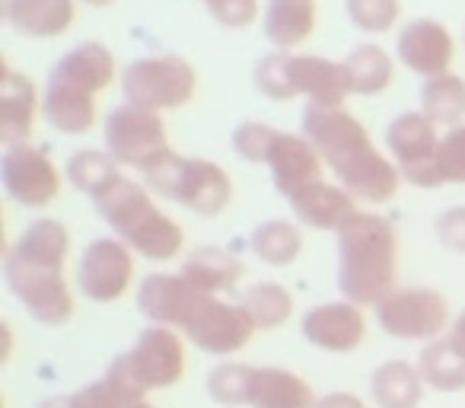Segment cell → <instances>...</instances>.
Masks as SVG:
<instances>
[{
  "label": "cell",
  "instance_id": "6da1fadb",
  "mask_svg": "<svg viewBox=\"0 0 465 408\" xmlns=\"http://www.w3.org/2000/svg\"><path fill=\"white\" fill-rule=\"evenodd\" d=\"M300 134L319 150L335 179L363 204H382L395 198L401 173L373 144L370 131L344 105H303Z\"/></svg>",
  "mask_w": 465,
  "mask_h": 408
},
{
  "label": "cell",
  "instance_id": "7a4b0ae2",
  "mask_svg": "<svg viewBox=\"0 0 465 408\" xmlns=\"http://www.w3.org/2000/svg\"><path fill=\"white\" fill-rule=\"evenodd\" d=\"M71 234L54 217H35L4 255V281L20 306L42 325H67L74 319V291L64 274Z\"/></svg>",
  "mask_w": 465,
  "mask_h": 408
},
{
  "label": "cell",
  "instance_id": "3957f363",
  "mask_svg": "<svg viewBox=\"0 0 465 408\" xmlns=\"http://www.w3.org/2000/svg\"><path fill=\"white\" fill-rule=\"evenodd\" d=\"M118 77L115 55L103 42H80L52 65L42 90V118L58 134H90L99 122L96 96Z\"/></svg>",
  "mask_w": 465,
  "mask_h": 408
},
{
  "label": "cell",
  "instance_id": "277c9868",
  "mask_svg": "<svg viewBox=\"0 0 465 408\" xmlns=\"http://www.w3.org/2000/svg\"><path fill=\"white\" fill-rule=\"evenodd\" d=\"M338 240V291L357 306H376L399 278V230L382 214L357 208Z\"/></svg>",
  "mask_w": 465,
  "mask_h": 408
},
{
  "label": "cell",
  "instance_id": "5b68a950",
  "mask_svg": "<svg viewBox=\"0 0 465 408\" xmlns=\"http://www.w3.org/2000/svg\"><path fill=\"white\" fill-rule=\"evenodd\" d=\"M93 211L103 217V224L112 230V236L124 240L134 255L147 262H173L185 249L182 227L156 204V194L147 188V182L118 175L99 194H93Z\"/></svg>",
  "mask_w": 465,
  "mask_h": 408
},
{
  "label": "cell",
  "instance_id": "8992f818",
  "mask_svg": "<svg viewBox=\"0 0 465 408\" xmlns=\"http://www.w3.org/2000/svg\"><path fill=\"white\" fill-rule=\"evenodd\" d=\"M252 84L272 103H291L303 96L306 105H344V99L354 96L341 61L278 48L255 61Z\"/></svg>",
  "mask_w": 465,
  "mask_h": 408
},
{
  "label": "cell",
  "instance_id": "52a82bcc",
  "mask_svg": "<svg viewBox=\"0 0 465 408\" xmlns=\"http://www.w3.org/2000/svg\"><path fill=\"white\" fill-rule=\"evenodd\" d=\"M185 370H188L185 335L175 329H166V325H147L134 338V344L109 363L105 376L112 383H118V386L131 389V393L150 395L182 383Z\"/></svg>",
  "mask_w": 465,
  "mask_h": 408
},
{
  "label": "cell",
  "instance_id": "ba28073f",
  "mask_svg": "<svg viewBox=\"0 0 465 408\" xmlns=\"http://www.w3.org/2000/svg\"><path fill=\"white\" fill-rule=\"evenodd\" d=\"M156 198H166L198 217H220L232 201V179L220 163L173 154L143 175Z\"/></svg>",
  "mask_w": 465,
  "mask_h": 408
},
{
  "label": "cell",
  "instance_id": "9c48e42d",
  "mask_svg": "<svg viewBox=\"0 0 465 408\" xmlns=\"http://www.w3.org/2000/svg\"><path fill=\"white\" fill-rule=\"evenodd\" d=\"M105 150L122 163V169L147 175L160 166L163 160L175 154L166 134V122L160 112L143 109L134 103H122L105 115L103 122Z\"/></svg>",
  "mask_w": 465,
  "mask_h": 408
},
{
  "label": "cell",
  "instance_id": "30bf717a",
  "mask_svg": "<svg viewBox=\"0 0 465 408\" xmlns=\"http://www.w3.org/2000/svg\"><path fill=\"white\" fill-rule=\"evenodd\" d=\"M194 93H198V74L179 55H150L131 61L122 71L124 103L143 105L160 115L188 105Z\"/></svg>",
  "mask_w": 465,
  "mask_h": 408
},
{
  "label": "cell",
  "instance_id": "8fae6325",
  "mask_svg": "<svg viewBox=\"0 0 465 408\" xmlns=\"http://www.w3.org/2000/svg\"><path fill=\"white\" fill-rule=\"evenodd\" d=\"M380 329L395 342H433L443 338L452 325L450 300L433 287H392L373 306Z\"/></svg>",
  "mask_w": 465,
  "mask_h": 408
},
{
  "label": "cell",
  "instance_id": "7c38bea8",
  "mask_svg": "<svg viewBox=\"0 0 465 408\" xmlns=\"http://www.w3.org/2000/svg\"><path fill=\"white\" fill-rule=\"evenodd\" d=\"M440 124H433L424 112H401L389 122L386 128V150L392 163L399 166L401 182L414 188H443L437 166V150H440Z\"/></svg>",
  "mask_w": 465,
  "mask_h": 408
},
{
  "label": "cell",
  "instance_id": "4fadbf2b",
  "mask_svg": "<svg viewBox=\"0 0 465 408\" xmlns=\"http://www.w3.org/2000/svg\"><path fill=\"white\" fill-rule=\"evenodd\" d=\"M61 182H64V173L48 156L45 147H35L29 141L4 147V156H0V185H4V192H7V198L14 204H20L26 211L48 208L61 194Z\"/></svg>",
  "mask_w": 465,
  "mask_h": 408
},
{
  "label": "cell",
  "instance_id": "5bb4252c",
  "mask_svg": "<svg viewBox=\"0 0 465 408\" xmlns=\"http://www.w3.org/2000/svg\"><path fill=\"white\" fill-rule=\"evenodd\" d=\"M134 249L118 236H96L80 253L77 291L93 304H118L134 287Z\"/></svg>",
  "mask_w": 465,
  "mask_h": 408
},
{
  "label": "cell",
  "instance_id": "9a60e30c",
  "mask_svg": "<svg viewBox=\"0 0 465 408\" xmlns=\"http://www.w3.org/2000/svg\"><path fill=\"white\" fill-rule=\"evenodd\" d=\"M182 335H185L188 344H194V348L204 351V354L232 357L252 342L255 325L240 304H230V300H223V297L204 294L198 310L192 313L188 325L182 329Z\"/></svg>",
  "mask_w": 465,
  "mask_h": 408
},
{
  "label": "cell",
  "instance_id": "2e32d148",
  "mask_svg": "<svg viewBox=\"0 0 465 408\" xmlns=\"http://www.w3.org/2000/svg\"><path fill=\"white\" fill-rule=\"evenodd\" d=\"M300 335L306 338V344L325 351V354H351L367 342L363 306L351 304V300L316 304L300 319Z\"/></svg>",
  "mask_w": 465,
  "mask_h": 408
},
{
  "label": "cell",
  "instance_id": "e0dca14e",
  "mask_svg": "<svg viewBox=\"0 0 465 408\" xmlns=\"http://www.w3.org/2000/svg\"><path fill=\"white\" fill-rule=\"evenodd\" d=\"M204 294L192 284L182 272H153L141 278L137 284V310L150 325H166V329L182 332L198 310Z\"/></svg>",
  "mask_w": 465,
  "mask_h": 408
},
{
  "label": "cell",
  "instance_id": "ac0fdd59",
  "mask_svg": "<svg viewBox=\"0 0 465 408\" xmlns=\"http://www.w3.org/2000/svg\"><path fill=\"white\" fill-rule=\"evenodd\" d=\"M395 55L399 61L418 77L430 80L437 74H446L456 58V42L452 33L440 20L430 16H418V20L405 23L395 39Z\"/></svg>",
  "mask_w": 465,
  "mask_h": 408
},
{
  "label": "cell",
  "instance_id": "d6986e66",
  "mask_svg": "<svg viewBox=\"0 0 465 408\" xmlns=\"http://www.w3.org/2000/svg\"><path fill=\"white\" fill-rule=\"evenodd\" d=\"M265 166L272 173L274 192L284 194L287 201L325 179V163L319 150L303 134H291V131H278Z\"/></svg>",
  "mask_w": 465,
  "mask_h": 408
},
{
  "label": "cell",
  "instance_id": "ffe728a7",
  "mask_svg": "<svg viewBox=\"0 0 465 408\" xmlns=\"http://www.w3.org/2000/svg\"><path fill=\"white\" fill-rule=\"evenodd\" d=\"M319 395L287 367H246L242 408H316Z\"/></svg>",
  "mask_w": 465,
  "mask_h": 408
},
{
  "label": "cell",
  "instance_id": "44dd1931",
  "mask_svg": "<svg viewBox=\"0 0 465 408\" xmlns=\"http://www.w3.org/2000/svg\"><path fill=\"white\" fill-rule=\"evenodd\" d=\"M39 115L42 93L23 71L4 65V77H0V141H4V147L26 144L33 137Z\"/></svg>",
  "mask_w": 465,
  "mask_h": 408
},
{
  "label": "cell",
  "instance_id": "7402d4cb",
  "mask_svg": "<svg viewBox=\"0 0 465 408\" xmlns=\"http://www.w3.org/2000/svg\"><path fill=\"white\" fill-rule=\"evenodd\" d=\"M77 20V0H4V23L23 39H58Z\"/></svg>",
  "mask_w": 465,
  "mask_h": 408
},
{
  "label": "cell",
  "instance_id": "603a6c76",
  "mask_svg": "<svg viewBox=\"0 0 465 408\" xmlns=\"http://www.w3.org/2000/svg\"><path fill=\"white\" fill-rule=\"evenodd\" d=\"M293 211V221H300L306 230H341V224L357 211V198L341 182H316L297 198L287 201Z\"/></svg>",
  "mask_w": 465,
  "mask_h": 408
},
{
  "label": "cell",
  "instance_id": "cb8c5ba5",
  "mask_svg": "<svg viewBox=\"0 0 465 408\" xmlns=\"http://www.w3.org/2000/svg\"><path fill=\"white\" fill-rule=\"evenodd\" d=\"M319 7L316 0H265L262 29L278 52H293L306 45L316 33Z\"/></svg>",
  "mask_w": 465,
  "mask_h": 408
},
{
  "label": "cell",
  "instance_id": "d4e9b609",
  "mask_svg": "<svg viewBox=\"0 0 465 408\" xmlns=\"http://www.w3.org/2000/svg\"><path fill=\"white\" fill-rule=\"evenodd\" d=\"M182 274L198 287L201 294H213V297H223L232 294L242 281V262L230 253V249L220 246H198L185 255L182 262Z\"/></svg>",
  "mask_w": 465,
  "mask_h": 408
},
{
  "label": "cell",
  "instance_id": "484cf974",
  "mask_svg": "<svg viewBox=\"0 0 465 408\" xmlns=\"http://www.w3.org/2000/svg\"><path fill=\"white\" fill-rule=\"evenodd\" d=\"M424 376H420L418 363L408 361H382L380 367L370 373V395H373L376 408H418L424 399Z\"/></svg>",
  "mask_w": 465,
  "mask_h": 408
},
{
  "label": "cell",
  "instance_id": "4316f807",
  "mask_svg": "<svg viewBox=\"0 0 465 408\" xmlns=\"http://www.w3.org/2000/svg\"><path fill=\"white\" fill-rule=\"evenodd\" d=\"M306 246L303 224L287 221V217H272L262 221L259 227L249 234V249L252 255L268 268H291L293 262H300Z\"/></svg>",
  "mask_w": 465,
  "mask_h": 408
},
{
  "label": "cell",
  "instance_id": "83f0119b",
  "mask_svg": "<svg viewBox=\"0 0 465 408\" xmlns=\"http://www.w3.org/2000/svg\"><path fill=\"white\" fill-rule=\"evenodd\" d=\"M344 71L351 80V93L354 96H380L392 86L395 80V61L376 42H361L341 58Z\"/></svg>",
  "mask_w": 465,
  "mask_h": 408
},
{
  "label": "cell",
  "instance_id": "f1b7e54d",
  "mask_svg": "<svg viewBox=\"0 0 465 408\" xmlns=\"http://www.w3.org/2000/svg\"><path fill=\"white\" fill-rule=\"evenodd\" d=\"M418 370L424 376L427 389H433V393L452 395L465 389V354L446 335L433 338L420 348Z\"/></svg>",
  "mask_w": 465,
  "mask_h": 408
},
{
  "label": "cell",
  "instance_id": "f546056e",
  "mask_svg": "<svg viewBox=\"0 0 465 408\" xmlns=\"http://www.w3.org/2000/svg\"><path fill=\"white\" fill-rule=\"evenodd\" d=\"M420 112L440 128L465 124V77L446 71L424 80V86H420Z\"/></svg>",
  "mask_w": 465,
  "mask_h": 408
},
{
  "label": "cell",
  "instance_id": "4dcf8cb0",
  "mask_svg": "<svg viewBox=\"0 0 465 408\" xmlns=\"http://www.w3.org/2000/svg\"><path fill=\"white\" fill-rule=\"evenodd\" d=\"M240 306L252 319L255 332H272L281 329L284 323H291L297 304H293V294L284 284H278V281H259V284L242 291Z\"/></svg>",
  "mask_w": 465,
  "mask_h": 408
},
{
  "label": "cell",
  "instance_id": "1f68e13d",
  "mask_svg": "<svg viewBox=\"0 0 465 408\" xmlns=\"http://www.w3.org/2000/svg\"><path fill=\"white\" fill-rule=\"evenodd\" d=\"M124 169L109 150H99V147H84V150H74L64 163V179L71 182L77 192L84 194H99L112 179H118Z\"/></svg>",
  "mask_w": 465,
  "mask_h": 408
},
{
  "label": "cell",
  "instance_id": "d6a6232c",
  "mask_svg": "<svg viewBox=\"0 0 465 408\" xmlns=\"http://www.w3.org/2000/svg\"><path fill=\"white\" fill-rule=\"evenodd\" d=\"M344 14L351 26L367 35H386L399 26L401 4L399 0H344Z\"/></svg>",
  "mask_w": 465,
  "mask_h": 408
},
{
  "label": "cell",
  "instance_id": "836d02e7",
  "mask_svg": "<svg viewBox=\"0 0 465 408\" xmlns=\"http://www.w3.org/2000/svg\"><path fill=\"white\" fill-rule=\"evenodd\" d=\"M77 408H156V405L147 395H137L131 389L112 383L109 376H103V380H93L84 389H77Z\"/></svg>",
  "mask_w": 465,
  "mask_h": 408
},
{
  "label": "cell",
  "instance_id": "e575fe53",
  "mask_svg": "<svg viewBox=\"0 0 465 408\" xmlns=\"http://www.w3.org/2000/svg\"><path fill=\"white\" fill-rule=\"evenodd\" d=\"M246 367L240 361H223L207 373V395L211 402L223 408H242V383H246Z\"/></svg>",
  "mask_w": 465,
  "mask_h": 408
},
{
  "label": "cell",
  "instance_id": "d590c367",
  "mask_svg": "<svg viewBox=\"0 0 465 408\" xmlns=\"http://www.w3.org/2000/svg\"><path fill=\"white\" fill-rule=\"evenodd\" d=\"M274 137H278V128H272L268 122H255V118H249V122H240L236 124V131H232V150H236L240 160L262 163V166H265L268 150H272Z\"/></svg>",
  "mask_w": 465,
  "mask_h": 408
},
{
  "label": "cell",
  "instance_id": "8d00e7d4",
  "mask_svg": "<svg viewBox=\"0 0 465 408\" xmlns=\"http://www.w3.org/2000/svg\"><path fill=\"white\" fill-rule=\"evenodd\" d=\"M437 166L443 185H465V124H456L440 137Z\"/></svg>",
  "mask_w": 465,
  "mask_h": 408
},
{
  "label": "cell",
  "instance_id": "74e56055",
  "mask_svg": "<svg viewBox=\"0 0 465 408\" xmlns=\"http://www.w3.org/2000/svg\"><path fill=\"white\" fill-rule=\"evenodd\" d=\"M213 23L223 29H249L259 20V0H201Z\"/></svg>",
  "mask_w": 465,
  "mask_h": 408
},
{
  "label": "cell",
  "instance_id": "f35d334b",
  "mask_svg": "<svg viewBox=\"0 0 465 408\" xmlns=\"http://www.w3.org/2000/svg\"><path fill=\"white\" fill-rule=\"evenodd\" d=\"M433 234H437L440 246L450 249L456 255H465V204L456 208H446L443 214L433 224Z\"/></svg>",
  "mask_w": 465,
  "mask_h": 408
},
{
  "label": "cell",
  "instance_id": "ab89813d",
  "mask_svg": "<svg viewBox=\"0 0 465 408\" xmlns=\"http://www.w3.org/2000/svg\"><path fill=\"white\" fill-rule=\"evenodd\" d=\"M316 408H367V402L361 399L357 393H348V389H338V393L319 395Z\"/></svg>",
  "mask_w": 465,
  "mask_h": 408
},
{
  "label": "cell",
  "instance_id": "60d3db41",
  "mask_svg": "<svg viewBox=\"0 0 465 408\" xmlns=\"http://www.w3.org/2000/svg\"><path fill=\"white\" fill-rule=\"evenodd\" d=\"M35 408H77V393L45 395L42 402H35Z\"/></svg>",
  "mask_w": 465,
  "mask_h": 408
},
{
  "label": "cell",
  "instance_id": "b9f144b4",
  "mask_svg": "<svg viewBox=\"0 0 465 408\" xmlns=\"http://www.w3.org/2000/svg\"><path fill=\"white\" fill-rule=\"evenodd\" d=\"M446 338H450V342L456 344V348L465 354V310L459 313L456 319H452V325H450V332H446Z\"/></svg>",
  "mask_w": 465,
  "mask_h": 408
},
{
  "label": "cell",
  "instance_id": "7bdbcfd3",
  "mask_svg": "<svg viewBox=\"0 0 465 408\" xmlns=\"http://www.w3.org/2000/svg\"><path fill=\"white\" fill-rule=\"evenodd\" d=\"M80 4H86V7H112L115 0H80Z\"/></svg>",
  "mask_w": 465,
  "mask_h": 408
},
{
  "label": "cell",
  "instance_id": "ee69618b",
  "mask_svg": "<svg viewBox=\"0 0 465 408\" xmlns=\"http://www.w3.org/2000/svg\"><path fill=\"white\" fill-rule=\"evenodd\" d=\"M462 48H465V29H462Z\"/></svg>",
  "mask_w": 465,
  "mask_h": 408
}]
</instances>
